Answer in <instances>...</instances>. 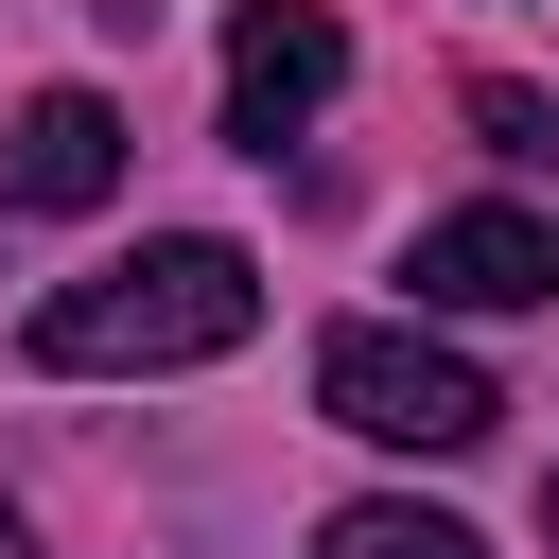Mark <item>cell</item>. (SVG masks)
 <instances>
[{"instance_id":"8","label":"cell","mask_w":559,"mask_h":559,"mask_svg":"<svg viewBox=\"0 0 559 559\" xmlns=\"http://www.w3.org/2000/svg\"><path fill=\"white\" fill-rule=\"evenodd\" d=\"M0 559H35V524H17V507H0Z\"/></svg>"},{"instance_id":"1","label":"cell","mask_w":559,"mask_h":559,"mask_svg":"<svg viewBox=\"0 0 559 559\" xmlns=\"http://www.w3.org/2000/svg\"><path fill=\"white\" fill-rule=\"evenodd\" d=\"M245 332H262V262L227 227H175V245L87 262V280L35 297V367H70V384H105V367H210Z\"/></svg>"},{"instance_id":"6","label":"cell","mask_w":559,"mask_h":559,"mask_svg":"<svg viewBox=\"0 0 559 559\" xmlns=\"http://www.w3.org/2000/svg\"><path fill=\"white\" fill-rule=\"evenodd\" d=\"M314 559H489V542H472L454 507H332Z\"/></svg>"},{"instance_id":"9","label":"cell","mask_w":559,"mask_h":559,"mask_svg":"<svg viewBox=\"0 0 559 559\" xmlns=\"http://www.w3.org/2000/svg\"><path fill=\"white\" fill-rule=\"evenodd\" d=\"M542 542H559V489H542Z\"/></svg>"},{"instance_id":"2","label":"cell","mask_w":559,"mask_h":559,"mask_svg":"<svg viewBox=\"0 0 559 559\" xmlns=\"http://www.w3.org/2000/svg\"><path fill=\"white\" fill-rule=\"evenodd\" d=\"M314 402H332L349 437H384V454H472V437L507 419L472 349H437V332H384V314H349V332L314 349Z\"/></svg>"},{"instance_id":"5","label":"cell","mask_w":559,"mask_h":559,"mask_svg":"<svg viewBox=\"0 0 559 559\" xmlns=\"http://www.w3.org/2000/svg\"><path fill=\"white\" fill-rule=\"evenodd\" d=\"M122 192V105L105 87H35L0 122V210H105Z\"/></svg>"},{"instance_id":"4","label":"cell","mask_w":559,"mask_h":559,"mask_svg":"<svg viewBox=\"0 0 559 559\" xmlns=\"http://www.w3.org/2000/svg\"><path fill=\"white\" fill-rule=\"evenodd\" d=\"M402 280H419V314H542L559 297V227L542 210H437Z\"/></svg>"},{"instance_id":"3","label":"cell","mask_w":559,"mask_h":559,"mask_svg":"<svg viewBox=\"0 0 559 559\" xmlns=\"http://www.w3.org/2000/svg\"><path fill=\"white\" fill-rule=\"evenodd\" d=\"M332 87H349V35H332L314 0H245V35H227V140H245V157H280Z\"/></svg>"},{"instance_id":"7","label":"cell","mask_w":559,"mask_h":559,"mask_svg":"<svg viewBox=\"0 0 559 559\" xmlns=\"http://www.w3.org/2000/svg\"><path fill=\"white\" fill-rule=\"evenodd\" d=\"M472 140H489L507 175H559V105H542V87H507V70L472 87Z\"/></svg>"}]
</instances>
